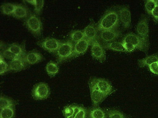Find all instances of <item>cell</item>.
Wrapping results in <instances>:
<instances>
[{"mask_svg":"<svg viewBox=\"0 0 158 118\" xmlns=\"http://www.w3.org/2000/svg\"><path fill=\"white\" fill-rule=\"evenodd\" d=\"M118 13L114 10L106 12L99 22L97 29L101 31L106 30H115L119 23Z\"/></svg>","mask_w":158,"mask_h":118,"instance_id":"obj_1","label":"cell"},{"mask_svg":"<svg viewBox=\"0 0 158 118\" xmlns=\"http://www.w3.org/2000/svg\"><path fill=\"white\" fill-rule=\"evenodd\" d=\"M122 42L130 43L133 45L136 49L141 51H145L148 49V43L138 35L133 33L127 34Z\"/></svg>","mask_w":158,"mask_h":118,"instance_id":"obj_2","label":"cell"},{"mask_svg":"<svg viewBox=\"0 0 158 118\" xmlns=\"http://www.w3.org/2000/svg\"><path fill=\"white\" fill-rule=\"evenodd\" d=\"M50 94V89L48 85L44 83H40L34 87L32 91V96L36 100L46 99Z\"/></svg>","mask_w":158,"mask_h":118,"instance_id":"obj_3","label":"cell"},{"mask_svg":"<svg viewBox=\"0 0 158 118\" xmlns=\"http://www.w3.org/2000/svg\"><path fill=\"white\" fill-rule=\"evenodd\" d=\"M73 48L72 43L69 41L62 43L57 51L59 62L71 57Z\"/></svg>","mask_w":158,"mask_h":118,"instance_id":"obj_4","label":"cell"},{"mask_svg":"<svg viewBox=\"0 0 158 118\" xmlns=\"http://www.w3.org/2000/svg\"><path fill=\"white\" fill-rule=\"evenodd\" d=\"M28 29L33 34L38 35L40 34L42 29V23L40 19L35 14L30 16L26 22Z\"/></svg>","mask_w":158,"mask_h":118,"instance_id":"obj_5","label":"cell"},{"mask_svg":"<svg viewBox=\"0 0 158 118\" xmlns=\"http://www.w3.org/2000/svg\"><path fill=\"white\" fill-rule=\"evenodd\" d=\"M89 86L92 103L94 105L96 106L100 103L105 98L106 96L100 91L92 80L90 82Z\"/></svg>","mask_w":158,"mask_h":118,"instance_id":"obj_6","label":"cell"},{"mask_svg":"<svg viewBox=\"0 0 158 118\" xmlns=\"http://www.w3.org/2000/svg\"><path fill=\"white\" fill-rule=\"evenodd\" d=\"M138 35L148 43V19L143 18L137 25L136 29Z\"/></svg>","mask_w":158,"mask_h":118,"instance_id":"obj_7","label":"cell"},{"mask_svg":"<svg viewBox=\"0 0 158 118\" xmlns=\"http://www.w3.org/2000/svg\"><path fill=\"white\" fill-rule=\"evenodd\" d=\"M103 48L97 40L93 42L91 47L92 57L101 61L105 60V52Z\"/></svg>","mask_w":158,"mask_h":118,"instance_id":"obj_8","label":"cell"},{"mask_svg":"<svg viewBox=\"0 0 158 118\" xmlns=\"http://www.w3.org/2000/svg\"><path fill=\"white\" fill-rule=\"evenodd\" d=\"M62 43L53 38H47L41 43V47L44 49L51 52L57 51Z\"/></svg>","mask_w":158,"mask_h":118,"instance_id":"obj_9","label":"cell"},{"mask_svg":"<svg viewBox=\"0 0 158 118\" xmlns=\"http://www.w3.org/2000/svg\"><path fill=\"white\" fill-rule=\"evenodd\" d=\"M92 80L106 97L111 92L112 86L107 81L100 78H93Z\"/></svg>","mask_w":158,"mask_h":118,"instance_id":"obj_10","label":"cell"},{"mask_svg":"<svg viewBox=\"0 0 158 118\" xmlns=\"http://www.w3.org/2000/svg\"><path fill=\"white\" fill-rule=\"evenodd\" d=\"M120 32L116 30H106L101 31L100 33L101 39L106 43L115 40L120 35Z\"/></svg>","mask_w":158,"mask_h":118,"instance_id":"obj_11","label":"cell"},{"mask_svg":"<svg viewBox=\"0 0 158 118\" xmlns=\"http://www.w3.org/2000/svg\"><path fill=\"white\" fill-rule=\"evenodd\" d=\"M118 14L120 21L126 28H128L131 22V14L129 9L126 7H122L119 10Z\"/></svg>","mask_w":158,"mask_h":118,"instance_id":"obj_12","label":"cell"},{"mask_svg":"<svg viewBox=\"0 0 158 118\" xmlns=\"http://www.w3.org/2000/svg\"><path fill=\"white\" fill-rule=\"evenodd\" d=\"M90 44L89 41L85 38L76 43L71 57L84 53Z\"/></svg>","mask_w":158,"mask_h":118,"instance_id":"obj_13","label":"cell"},{"mask_svg":"<svg viewBox=\"0 0 158 118\" xmlns=\"http://www.w3.org/2000/svg\"><path fill=\"white\" fill-rule=\"evenodd\" d=\"M83 33L85 38L87 40L90 44L96 40L97 32L94 26L89 25L84 29Z\"/></svg>","mask_w":158,"mask_h":118,"instance_id":"obj_14","label":"cell"},{"mask_svg":"<svg viewBox=\"0 0 158 118\" xmlns=\"http://www.w3.org/2000/svg\"><path fill=\"white\" fill-rule=\"evenodd\" d=\"M25 61L21 57L11 60L9 63V69L16 71L21 70L25 67Z\"/></svg>","mask_w":158,"mask_h":118,"instance_id":"obj_15","label":"cell"},{"mask_svg":"<svg viewBox=\"0 0 158 118\" xmlns=\"http://www.w3.org/2000/svg\"><path fill=\"white\" fill-rule=\"evenodd\" d=\"M24 60L30 64H34L40 61L42 56L40 54L36 52H31L28 53L25 56Z\"/></svg>","mask_w":158,"mask_h":118,"instance_id":"obj_16","label":"cell"},{"mask_svg":"<svg viewBox=\"0 0 158 118\" xmlns=\"http://www.w3.org/2000/svg\"><path fill=\"white\" fill-rule=\"evenodd\" d=\"M158 61V54H155L148 56L139 60V65L141 67L149 66L152 63Z\"/></svg>","mask_w":158,"mask_h":118,"instance_id":"obj_17","label":"cell"},{"mask_svg":"<svg viewBox=\"0 0 158 118\" xmlns=\"http://www.w3.org/2000/svg\"><path fill=\"white\" fill-rule=\"evenodd\" d=\"M103 47L117 51L126 52L122 43L117 41L106 43L104 44Z\"/></svg>","mask_w":158,"mask_h":118,"instance_id":"obj_18","label":"cell"},{"mask_svg":"<svg viewBox=\"0 0 158 118\" xmlns=\"http://www.w3.org/2000/svg\"><path fill=\"white\" fill-rule=\"evenodd\" d=\"M27 14V10L25 7L20 5H17L12 15L17 18H21L26 17Z\"/></svg>","mask_w":158,"mask_h":118,"instance_id":"obj_19","label":"cell"},{"mask_svg":"<svg viewBox=\"0 0 158 118\" xmlns=\"http://www.w3.org/2000/svg\"><path fill=\"white\" fill-rule=\"evenodd\" d=\"M90 118H106L105 112L98 108H94L91 109L89 112Z\"/></svg>","mask_w":158,"mask_h":118,"instance_id":"obj_20","label":"cell"},{"mask_svg":"<svg viewBox=\"0 0 158 118\" xmlns=\"http://www.w3.org/2000/svg\"><path fill=\"white\" fill-rule=\"evenodd\" d=\"M46 69L48 75L51 77L54 76L59 71L57 64L53 62L48 63L46 66Z\"/></svg>","mask_w":158,"mask_h":118,"instance_id":"obj_21","label":"cell"},{"mask_svg":"<svg viewBox=\"0 0 158 118\" xmlns=\"http://www.w3.org/2000/svg\"><path fill=\"white\" fill-rule=\"evenodd\" d=\"M14 115V106L0 109V118H13Z\"/></svg>","mask_w":158,"mask_h":118,"instance_id":"obj_22","label":"cell"},{"mask_svg":"<svg viewBox=\"0 0 158 118\" xmlns=\"http://www.w3.org/2000/svg\"><path fill=\"white\" fill-rule=\"evenodd\" d=\"M16 6L17 5L10 3H5L1 6L2 12L6 15L12 14Z\"/></svg>","mask_w":158,"mask_h":118,"instance_id":"obj_23","label":"cell"},{"mask_svg":"<svg viewBox=\"0 0 158 118\" xmlns=\"http://www.w3.org/2000/svg\"><path fill=\"white\" fill-rule=\"evenodd\" d=\"M7 49L18 57H21L24 54V52L22 48L16 44H11Z\"/></svg>","mask_w":158,"mask_h":118,"instance_id":"obj_24","label":"cell"},{"mask_svg":"<svg viewBox=\"0 0 158 118\" xmlns=\"http://www.w3.org/2000/svg\"><path fill=\"white\" fill-rule=\"evenodd\" d=\"M14 102L11 99L3 96H0V109L14 106L15 104Z\"/></svg>","mask_w":158,"mask_h":118,"instance_id":"obj_25","label":"cell"},{"mask_svg":"<svg viewBox=\"0 0 158 118\" xmlns=\"http://www.w3.org/2000/svg\"><path fill=\"white\" fill-rule=\"evenodd\" d=\"M70 36L72 41L76 43L85 38L83 32L79 30L72 32L70 34Z\"/></svg>","mask_w":158,"mask_h":118,"instance_id":"obj_26","label":"cell"},{"mask_svg":"<svg viewBox=\"0 0 158 118\" xmlns=\"http://www.w3.org/2000/svg\"><path fill=\"white\" fill-rule=\"evenodd\" d=\"M26 1L34 6V10L37 14H39L40 12L44 5V0H31Z\"/></svg>","mask_w":158,"mask_h":118,"instance_id":"obj_27","label":"cell"},{"mask_svg":"<svg viewBox=\"0 0 158 118\" xmlns=\"http://www.w3.org/2000/svg\"><path fill=\"white\" fill-rule=\"evenodd\" d=\"M158 3V0H148L146 1L145 7L147 12L151 14L152 10Z\"/></svg>","mask_w":158,"mask_h":118,"instance_id":"obj_28","label":"cell"},{"mask_svg":"<svg viewBox=\"0 0 158 118\" xmlns=\"http://www.w3.org/2000/svg\"><path fill=\"white\" fill-rule=\"evenodd\" d=\"M107 113L109 118H127L123 113L116 110H108Z\"/></svg>","mask_w":158,"mask_h":118,"instance_id":"obj_29","label":"cell"},{"mask_svg":"<svg viewBox=\"0 0 158 118\" xmlns=\"http://www.w3.org/2000/svg\"><path fill=\"white\" fill-rule=\"evenodd\" d=\"M0 69L1 75L5 73L10 69L8 65L3 60L2 58V59L1 56H0Z\"/></svg>","mask_w":158,"mask_h":118,"instance_id":"obj_30","label":"cell"},{"mask_svg":"<svg viewBox=\"0 0 158 118\" xmlns=\"http://www.w3.org/2000/svg\"><path fill=\"white\" fill-rule=\"evenodd\" d=\"M74 112V106H69L65 107L63 111L65 118L71 116Z\"/></svg>","mask_w":158,"mask_h":118,"instance_id":"obj_31","label":"cell"},{"mask_svg":"<svg viewBox=\"0 0 158 118\" xmlns=\"http://www.w3.org/2000/svg\"><path fill=\"white\" fill-rule=\"evenodd\" d=\"M3 54L4 57L11 60L21 57L16 55L7 49L4 51Z\"/></svg>","mask_w":158,"mask_h":118,"instance_id":"obj_32","label":"cell"},{"mask_svg":"<svg viewBox=\"0 0 158 118\" xmlns=\"http://www.w3.org/2000/svg\"><path fill=\"white\" fill-rule=\"evenodd\" d=\"M86 109L85 108L79 107V110L75 118H86Z\"/></svg>","mask_w":158,"mask_h":118,"instance_id":"obj_33","label":"cell"},{"mask_svg":"<svg viewBox=\"0 0 158 118\" xmlns=\"http://www.w3.org/2000/svg\"><path fill=\"white\" fill-rule=\"evenodd\" d=\"M150 71L152 73L158 75V61L154 62L149 66Z\"/></svg>","mask_w":158,"mask_h":118,"instance_id":"obj_34","label":"cell"},{"mask_svg":"<svg viewBox=\"0 0 158 118\" xmlns=\"http://www.w3.org/2000/svg\"><path fill=\"white\" fill-rule=\"evenodd\" d=\"M121 43L126 52H131L135 49V47L130 43L123 42H122Z\"/></svg>","mask_w":158,"mask_h":118,"instance_id":"obj_35","label":"cell"},{"mask_svg":"<svg viewBox=\"0 0 158 118\" xmlns=\"http://www.w3.org/2000/svg\"><path fill=\"white\" fill-rule=\"evenodd\" d=\"M156 22H158V3L151 14Z\"/></svg>","mask_w":158,"mask_h":118,"instance_id":"obj_36","label":"cell"},{"mask_svg":"<svg viewBox=\"0 0 158 118\" xmlns=\"http://www.w3.org/2000/svg\"><path fill=\"white\" fill-rule=\"evenodd\" d=\"M74 112L73 113L71 116L65 118H75L76 115L78 112L79 107L78 106L74 105Z\"/></svg>","mask_w":158,"mask_h":118,"instance_id":"obj_37","label":"cell"}]
</instances>
